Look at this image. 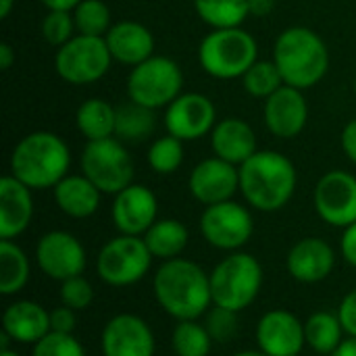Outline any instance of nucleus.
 Instances as JSON below:
<instances>
[{"mask_svg":"<svg viewBox=\"0 0 356 356\" xmlns=\"http://www.w3.org/2000/svg\"><path fill=\"white\" fill-rule=\"evenodd\" d=\"M156 302L177 321H194L213 305L211 275L188 259L165 261L152 282Z\"/></svg>","mask_w":356,"mask_h":356,"instance_id":"1","label":"nucleus"},{"mask_svg":"<svg viewBox=\"0 0 356 356\" xmlns=\"http://www.w3.org/2000/svg\"><path fill=\"white\" fill-rule=\"evenodd\" d=\"M240 192L246 202L263 213L284 209L296 190L294 163L275 150H257L240 167Z\"/></svg>","mask_w":356,"mask_h":356,"instance_id":"2","label":"nucleus"},{"mask_svg":"<svg viewBox=\"0 0 356 356\" xmlns=\"http://www.w3.org/2000/svg\"><path fill=\"white\" fill-rule=\"evenodd\" d=\"M71 152L67 142L52 131L27 134L10 154V175L31 190L54 188L67 177Z\"/></svg>","mask_w":356,"mask_h":356,"instance_id":"3","label":"nucleus"},{"mask_svg":"<svg viewBox=\"0 0 356 356\" xmlns=\"http://www.w3.org/2000/svg\"><path fill=\"white\" fill-rule=\"evenodd\" d=\"M273 60L284 77V83L298 90H309L325 77L330 69V50L317 31L296 25L277 35Z\"/></svg>","mask_w":356,"mask_h":356,"instance_id":"4","label":"nucleus"},{"mask_svg":"<svg viewBox=\"0 0 356 356\" xmlns=\"http://www.w3.org/2000/svg\"><path fill=\"white\" fill-rule=\"evenodd\" d=\"M198 60L211 77L236 79L259 60V44L242 27L213 29L198 46Z\"/></svg>","mask_w":356,"mask_h":356,"instance_id":"5","label":"nucleus"},{"mask_svg":"<svg viewBox=\"0 0 356 356\" xmlns=\"http://www.w3.org/2000/svg\"><path fill=\"white\" fill-rule=\"evenodd\" d=\"M263 286V267L248 252L225 257L211 273L213 305L240 313L248 309Z\"/></svg>","mask_w":356,"mask_h":356,"instance_id":"6","label":"nucleus"},{"mask_svg":"<svg viewBox=\"0 0 356 356\" xmlns=\"http://www.w3.org/2000/svg\"><path fill=\"white\" fill-rule=\"evenodd\" d=\"M184 88V73L169 56L152 54L144 63L131 67L127 77L129 100L144 104L152 111L169 106Z\"/></svg>","mask_w":356,"mask_h":356,"instance_id":"7","label":"nucleus"},{"mask_svg":"<svg viewBox=\"0 0 356 356\" xmlns=\"http://www.w3.org/2000/svg\"><path fill=\"white\" fill-rule=\"evenodd\" d=\"M83 175L102 192L119 194L134 184V159L117 138L88 142L81 152Z\"/></svg>","mask_w":356,"mask_h":356,"instance_id":"8","label":"nucleus"},{"mask_svg":"<svg viewBox=\"0 0 356 356\" xmlns=\"http://www.w3.org/2000/svg\"><path fill=\"white\" fill-rule=\"evenodd\" d=\"M152 259L142 236L121 234L102 246L96 259V271L104 284L125 288L146 277Z\"/></svg>","mask_w":356,"mask_h":356,"instance_id":"9","label":"nucleus"},{"mask_svg":"<svg viewBox=\"0 0 356 356\" xmlns=\"http://www.w3.org/2000/svg\"><path fill=\"white\" fill-rule=\"evenodd\" d=\"M113 63L104 38L77 33L56 50L54 67L60 79L73 86H86L102 79Z\"/></svg>","mask_w":356,"mask_h":356,"instance_id":"10","label":"nucleus"},{"mask_svg":"<svg viewBox=\"0 0 356 356\" xmlns=\"http://www.w3.org/2000/svg\"><path fill=\"white\" fill-rule=\"evenodd\" d=\"M200 232L213 248L236 252L252 238L254 221L246 207L225 200L204 209L200 217Z\"/></svg>","mask_w":356,"mask_h":356,"instance_id":"11","label":"nucleus"},{"mask_svg":"<svg viewBox=\"0 0 356 356\" xmlns=\"http://www.w3.org/2000/svg\"><path fill=\"white\" fill-rule=\"evenodd\" d=\"M315 211L334 227L356 223V177L348 171L336 169L325 173L315 188Z\"/></svg>","mask_w":356,"mask_h":356,"instance_id":"12","label":"nucleus"},{"mask_svg":"<svg viewBox=\"0 0 356 356\" xmlns=\"http://www.w3.org/2000/svg\"><path fill=\"white\" fill-rule=\"evenodd\" d=\"M217 125V111L209 96L198 92L179 94L165 113V127L181 142H194L211 134Z\"/></svg>","mask_w":356,"mask_h":356,"instance_id":"13","label":"nucleus"},{"mask_svg":"<svg viewBox=\"0 0 356 356\" xmlns=\"http://www.w3.org/2000/svg\"><path fill=\"white\" fill-rule=\"evenodd\" d=\"M38 267L52 280L65 282L77 277L86 269V250L81 242L67 232H48L35 248Z\"/></svg>","mask_w":356,"mask_h":356,"instance_id":"14","label":"nucleus"},{"mask_svg":"<svg viewBox=\"0 0 356 356\" xmlns=\"http://www.w3.org/2000/svg\"><path fill=\"white\" fill-rule=\"evenodd\" d=\"M190 192L204 207L232 200L240 190V169L219 156L200 161L190 173Z\"/></svg>","mask_w":356,"mask_h":356,"instance_id":"15","label":"nucleus"},{"mask_svg":"<svg viewBox=\"0 0 356 356\" xmlns=\"http://www.w3.org/2000/svg\"><path fill=\"white\" fill-rule=\"evenodd\" d=\"M159 200L146 186L131 184L115 194L111 217L115 227L125 236H144L156 221Z\"/></svg>","mask_w":356,"mask_h":356,"instance_id":"16","label":"nucleus"},{"mask_svg":"<svg viewBox=\"0 0 356 356\" xmlns=\"http://www.w3.org/2000/svg\"><path fill=\"white\" fill-rule=\"evenodd\" d=\"M104 356H154V334L150 325L131 313L115 315L102 330Z\"/></svg>","mask_w":356,"mask_h":356,"instance_id":"17","label":"nucleus"},{"mask_svg":"<svg viewBox=\"0 0 356 356\" xmlns=\"http://www.w3.org/2000/svg\"><path fill=\"white\" fill-rule=\"evenodd\" d=\"M257 342L259 350L269 356H298L302 353L305 323L296 315L284 309L269 311L261 317L257 325Z\"/></svg>","mask_w":356,"mask_h":356,"instance_id":"18","label":"nucleus"},{"mask_svg":"<svg viewBox=\"0 0 356 356\" xmlns=\"http://www.w3.org/2000/svg\"><path fill=\"white\" fill-rule=\"evenodd\" d=\"M265 125L267 129L282 140H292L302 134L309 121V104L302 96V90L284 83L275 94L265 100Z\"/></svg>","mask_w":356,"mask_h":356,"instance_id":"19","label":"nucleus"},{"mask_svg":"<svg viewBox=\"0 0 356 356\" xmlns=\"http://www.w3.org/2000/svg\"><path fill=\"white\" fill-rule=\"evenodd\" d=\"M288 271L300 284H317L330 277L336 267L334 248L321 238H305L288 252Z\"/></svg>","mask_w":356,"mask_h":356,"instance_id":"20","label":"nucleus"},{"mask_svg":"<svg viewBox=\"0 0 356 356\" xmlns=\"http://www.w3.org/2000/svg\"><path fill=\"white\" fill-rule=\"evenodd\" d=\"M33 217L31 188L19 181L15 175L0 179V238L15 240L21 236Z\"/></svg>","mask_w":356,"mask_h":356,"instance_id":"21","label":"nucleus"},{"mask_svg":"<svg viewBox=\"0 0 356 356\" xmlns=\"http://www.w3.org/2000/svg\"><path fill=\"white\" fill-rule=\"evenodd\" d=\"M113 60L136 67L154 54V35L152 31L138 21H119L104 35Z\"/></svg>","mask_w":356,"mask_h":356,"instance_id":"22","label":"nucleus"},{"mask_svg":"<svg viewBox=\"0 0 356 356\" xmlns=\"http://www.w3.org/2000/svg\"><path fill=\"white\" fill-rule=\"evenodd\" d=\"M211 146L215 156L240 167L257 152V136L244 119L227 117L211 131Z\"/></svg>","mask_w":356,"mask_h":356,"instance_id":"23","label":"nucleus"},{"mask_svg":"<svg viewBox=\"0 0 356 356\" xmlns=\"http://www.w3.org/2000/svg\"><path fill=\"white\" fill-rule=\"evenodd\" d=\"M2 332H6L13 342L35 344L50 330V313L33 300H17L2 315Z\"/></svg>","mask_w":356,"mask_h":356,"instance_id":"24","label":"nucleus"},{"mask_svg":"<svg viewBox=\"0 0 356 356\" xmlns=\"http://www.w3.org/2000/svg\"><path fill=\"white\" fill-rule=\"evenodd\" d=\"M100 190L81 173V175H67L54 186V200L56 207L73 219H88L100 207Z\"/></svg>","mask_w":356,"mask_h":356,"instance_id":"25","label":"nucleus"},{"mask_svg":"<svg viewBox=\"0 0 356 356\" xmlns=\"http://www.w3.org/2000/svg\"><path fill=\"white\" fill-rule=\"evenodd\" d=\"M75 125L88 142L113 138L117 125V108L104 98H88L75 113Z\"/></svg>","mask_w":356,"mask_h":356,"instance_id":"26","label":"nucleus"},{"mask_svg":"<svg viewBox=\"0 0 356 356\" xmlns=\"http://www.w3.org/2000/svg\"><path fill=\"white\" fill-rule=\"evenodd\" d=\"M154 259H177L188 246V227L177 219H156L154 225L142 236Z\"/></svg>","mask_w":356,"mask_h":356,"instance_id":"27","label":"nucleus"},{"mask_svg":"<svg viewBox=\"0 0 356 356\" xmlns=\"http://www.w3.org/2000/svg\"><path fill=\"white\" fill-rule=\"evenodd\" d=\"M154 127H156V117L152 108L138 104L134 100L117 106V125H115L117 140L142 142L154 131Z\"/></svg>","mask_w":356,"mask_h":356,"instance_id":"28","label":"nucleus"},{"mask_svg":"<svg viewBox=\"0 0 356 356\" xmlns=\"http://www.w3.org/2000/svg\"><path fill=\"white\" fill-rule=\"evenodd\" d=\"M29 282V261L27 254L13 242H0V292L13 296L21 292Z\"/></svg>","mask_w":356,"mask_h":356,"instance_id":"29","label":"nucleus"},{"mask_svg":"<svg viewBox=\"0 0 356 356\" xmlns=\"http://www.w3.org/2000/svg\"><path fill=\"white\" fill-rule=\"evenodd\" d=\"M344 327L338 319V315H332L327 311L313 313L305 323V338L311 350L319 355H334L336 348L344 342L342 340Z\"/></svg>","mask_w":356,"mask_h":356,"instance_id":"30","label":"nucleus"},{"mask_svg":"<svg viewBox=\"0 0 356 356\" xmlns=\"http://www.w3.org/2000/svg\"><path fill=\"white\" fill-rule=\"evenodd\" d=\"M198 17L213 29L242 27L250 15L248 0H194Z\"/></svg>","mask_w":356,"mask_h":356,"instance_id":"31","label":"nucleus"},{"mask_svg":"<svg viewBox=\"0 0 356 356\" xmlns=\"http://www.w3.org/2000/svg\"><path fill=\"white\" fill-rule=\"evenodd\" d=\"M173 350L177 356H209L213 338L207 330V325H200L194 321H179L173 330Z\"/></svg>","mask_w":356,"mask_h":356,"instance_id":"32","label":"nucleus"},{"mask_svg":"<svg viewBox=\"0 0 356 356\" xmlns=\"http://www.w3.org/2000/svg\"><path fill=\"white\" fill-rule=\"evenodd\" d=\"M244 90L254 98H269L284 86V77L275 65V60H257L244 75H242Z\"/></svg>","mask_w":356,"mask_h":356,"instance_id":"33","label":"nucleus"},{"mask_svg":"<svg viewBox=\"0 0 356 356\" xmlns=\"http://www.w3.org/2000/svg\"><path fill=\"white\" fill-rule=\"evenodd\" d=\"M73 19L77 33L104 38L111 25V10L102 0H81L73 8Z\"/></svg>","mask_w":356,"mask_h":356,"instance_id":"34","label":"nucleus"},{"mask_svg":"<svg viewBox=\"0 0 356 356\" xmlns=\"http://www.w3.org/2000/svg\"><path fill=\"white\" fill-rule=\"evenodd\" d=\"M184 163V142L171 134L152 142L148 150V165L161 175L175 173Z\"/></svg>","mask_w":356,"mask_h":356,"instance_id":"35","label":"nucleus"},{"mask_svg":"<svg viewBox=\"0 0 356 356\" xmlns=\"http://www.w3.org/2000/svg\"><path fill=\"white\" fill-rule=\"evenodd\" d=\"M75 19L71 10H48V15L42 21V35L48 44L60 48L71 38H75Z\"/></svg>","mask_w":356,"mask_h":356,"instance_id":"36","label":"nucleus"},{"mask_svg":"<svg viewBox=\"0 0 356 356\" xmlns=\"http://www.w3.org/2000/svg\"><path fill=\"white\" fill-rule=\"evenodd\" d=\"M31 356H86V353L77 338H73V334L50 332L33 344Z\"/></svg>","mask_w":356,"mask_h":356,"instance_id":"37","label":"nucleus"},{"mask_svg":"<svg viewBox=\"0 0 356 356\" xmlns=\"http://www.w3.org/2000/svg\"><path fill=\"white\" fill-rule=\"evenodd\" d=\"M94 290L90 282L81 275L60 282V302L73 311H83L92 305Z\"/></svg>","mask_w":356,"mask_h":356,"instance_id":"38","label":"nucleus"},{"mask_svg":"<svg viewBox=\"0 0 356 356\" xmlns=\"http://www.w3.org/2000/svg\"><path fill=\"white\" fill-rule=\"evenodd\" d=\"M238 313L215 307L207 317V330L215 342H227L238 330Z\"/></svg>","mask_w":356,"mask_h":356,"instance_id":"39","label":"nucleus"},{"mask_svg":"<svg viewBox=\"0 0 356 356\" xmlns=\"http://www.w3.org/2000/svg\"><path fill=\"white\" fill-rule=\"evenodd\" d=\"M338 319L344 327V334H348L350 338H356V290L348 292L344 296V300L340 302Z\"/></svg>","mask_w":356,"mask_h":356,"instance_id":"40","label":"nucleus"},{"mask_svg":"<svg viewBox=\"0 0 356 356\" xmlns=\"http://www.w3.org/2000/svg\"><path fill=\"white\" fill-rule=\"evenodd\" d=\"M75 323H77V319H75V311H73V309L60 305L58 309L50 311V330H52V332H58V334H73Z\"/></svg>","mask_w":356,"mask_h":356,"instance_id":"41","label":"nucleus"},{"mask_svg":"<svg viewBox=\"0 0 356 356\" xmlns=\"http://www.w3.org/2000/svg\"><path fill=\"white\" fill-rule=\"evenodd\" d=\"M340 248H342V257L346 259V263L356 267V223L344 227Z\"/></svg>","mask_w":356,"mask_h":356,"instance_id":"42","label":"nucleus"},{"mask_svg":"<svg viewBox=\"0 0 356 356\" xmlns=\"http://www.w3.org/2000/svg\"><path fill=\"white\" fill-rule=\"evenodd\" d=\"M340 142H342V150H344V154H346V156H348V159H350V161L356 165V119L348 121V123L344 125Z\"/></svg>","mask_w":356,"mask_h":356,"instance_id":"43","label":"nucleus"},{"mask_svg":"<svg viewBox=\"0 0 356 356\" xmlns=\"http://www.w3.org/2000/svg\"><path fill=\"white\" fill-rule=\"evenodd\" d=\"M248 8L252 17H267L275 8V0H248Z\"/></svg>","mask_w":356,"mask_h":356,"instance_id":"44","label":"nucleus"},{"mask_svg":"<svg viewBox=\"0 0 356 356\" xmlns=\"http://www.w3.org/2000/svg\"><path fill=\"white\" fill-rule=\"evenodd\" d=\"M15 58H17V54H15L13 46L6 44V42H2V44H0V69H2V71H8V69L13 67Z\"/></svg>","mask_w":356,"mask_h":356,"instance_id":"45","label":"nucleus"},{"mask_svg":"<svg viewBox=\"0 0 356 356\" xmlns=\"http://www.w3.org/2000/svg\"><path fill=\"white\" fill-rule=\"evenodd\" d=\"M81 0H42L48 10H73Z\"/></svg>","mask_w":356,"mask_h":356,"instance_id":"46","label":"nucleus"},{"mask_svg":"<svg viewBox=\"0 0 356 356\" xmlns=\"http://www.w3.org/2000/svg\"><path fill=\"white\" fill-rule=\"evenodd\" d=\"M332 356H356V338L344 340V342L336 348V353Z\"/></svg>","mask_w":356,"mask_h":356,"instance_id":"47","label":"nucleus"},{"mask_svg":"<svg viewBox=\"0 0 356 356\" xmlns=\"http://www.w3.org/2000/svg\"><path fill=\"white\" fill-rule=\"evenodd\" d=\"M15 6V0H0V19H6Z\"/></svg>","mask_w":356,"mask_h":356,"instance_id":"48","label":"nucleus"},{"mask_svg":"<svg viewBox=\"0 0 356 356\" xmlns=\"http://www.w3.org/2000/svg\"><path fill=\"white\" fill-rule=\"evenodd\" d=\"M234 356H269V355H265L263 350H244V353H238V355H234Z\"/></svg>","mask_w":356,"mask_h":356,"instance_id":"49","label":"nucleus"},{"mask_svg":"<svg viewBox=\"0 0 356 356\" xmlns=\"http://www.w3.org/2000/svg\"><path fill=\"white\" fill-rule=\"evenodd\" d=\"M0 356H19L15 350H10V348H6V350H0Z\"/></svg>","mask_w":356,"mask_h":356,"instance_id":"50","label":"nucleus"},{"mask_svg":"<svg viewBox=\"0 0 356 356\" xmlns=\"http://www.w3.org/2000/svg\"><path fill=\"white\" fill-rule=\"evenodd\" d=\"M355 94H356V79H355Z\"/></svg>","mask_w":356,"mask_h":356,"instance_id":"51","label":"nucleus"},{"mask_svg":"<svg viewBox=\"0 0 356 356\" xmlns=\"http://www.w3.org/2000/svg\"><path fill=\"white\" fill-rule=\"evenodd\" d=\"M298 356H300V355H298Z\"/></svg>","mask_w":356,"mask_h":356,"instance_id":"52","label":"nucleus"}]
</instances>
